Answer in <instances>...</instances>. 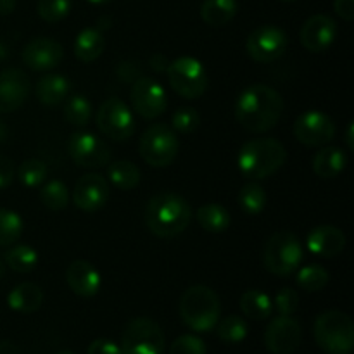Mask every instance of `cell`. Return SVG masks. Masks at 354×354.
<instances>
[{
	"mask_svg": "<svg viewBox=\"0 0 354 354\" xmlns=\"http://www.w3.org/2000/svg\"><path fill=\"white\" fill-rule=\"evenodd\" d=\"M180 317L194 332H211L220 320V297L211 287L192 286L180 297Z\"/></svg>",
	"mask_w": 354,
	"mask_h": 354,
	"instance_id": "4",
	"label": "cell"
},
{
	"mask_svg": "<svg viewBox=\"0 0 354 354\" xmlns=\"http://www.w3.org/2000/svg\"><path fill=\"white\" fill-rule=\"evenodd\" d=\"M306 245L318 258H335L346 248V235L341 228L332 225H320L308 234Z\"/></svg>",
	"mask_w": 354,
	"mask_h": 354,
	"instance_id": "21",
	"label": "cell"
},
{
	"mask_svg": "<svg viewBox=\"0 0 354 354\" xmlns=\"http://www.w3.org/2000/svg\"><path fill=\"white\" fill-rule=\"evenodd\" d=\"M197 221H199L201 227L204 228L209 234H223L232 223L230 213L225 206L216 203H209L204 204L197 209L196 214Z\"/></svg>",
	"mask_w": 354,
	"mask_h": 354,
	"instance_id": "28",
	"label": "cell"
},
{
	"mask_svg": "<svg viewBox=\"0 0 354 354\" xmlns=\"http://www.w3.org/2000/svg\"><path fill=\"white\" fill-rule=\"evenodd\" d=\"M6 50H3V47H2V45H0V59H3V57H6Z\"/></svg>",
	"mask_w": 354,
	"mask_h": 354,
	"instance_id": "52",
	"label": "cell"
},
{
	"mask_svg": "<svg viewBox=\"0 0 354 354\" xmlns=\"http://www.w3.org/2000/svg\"><path fill=\"white\" fill-rule=\"evenodd\" d=\"M237 10V0H204L201 6V17L209 26L220 28L230 23Z\"/></svg>",
	"mask_w": 354,
	"mask_h": 354,
	"instance_id": "26",
	"label": "cell"
},
{
	"mask_svg": "<svg viewBox=\"0 0 354 354\" xmlns=\"http://www.w3.org/2000/svg\"><path fill=\"white\" fill-rule=\"evenodd\" d=\"M120 349L121 354H162L165 351L162 328L151 318H133L124 327Z\"/></svg>",
	"mask_w": 354,
	"mask_h": 354,
	"instance_id": "9",
	"label": "cell"
},
{
	"mask_svg": "<svg viewBox=\"0 0 354 354\" xmlns=\"http://www.w3.org/2000/svg\"><path fill=\"white\" fill-rule=\"evenodd\" d=\"M68 287L80 297H93L102 287V277L92 263L75 259L66 270Z\"/></svg>",
	"mask_w": 354,
	"mask_h": 354,
	"instance_id": "20",
	"label": "cell"
},
{
	"mask_svg": "<svg viewBox=\"0 0 354 354\" xmlns=\"http://www.w3.org/2000/svg\"><path fill=\"white\" fill-rule=\"evenodd\" d=\"M64 120L73 127H86L92 116V102L83 93H75L64 100Z\"/></svg>",
	"mask_w": 354,
	"mask_h": 354,
	"instance_id": "31",
	"label": "cell"
},
{
	"mask_svg": "<svg viewBox=\"0 0 354 354\" xmlns=\"http://www.w3.org/2000/svg\"><path fill=\"white\" fill-rule=\"evenodd\" d=\"M44 303V290L40 286L33 282L17 283L9 294H7V304L12 311L23 315H31L40 310Z\"/></svg>",
	"mask_w": 354,
	"mask_h": 354,
	"instance_id": "22",
	"label": "cell"
},
{
	"mask_svg": "<svg viewBox=\"0 0 354 354\" xmlns=\"http://www.w3.org/2000/svg\"><path fill=\"white\" fill-rule=\"evenodd\" d=\"M192 220V209L187 199L175 192H161L152 197L145 207V225L161 239H173L182 234Z\"/></svg>",
	"mask_w": 354,
	"mask_h": 354,
	"instance_id": "2",
	"label": "cell"
},
{
	"mask_svg": "<svg viewBox=\"0 0 354 354\" xmlns=\"http://www.w3.org/2000/svg\"><path fill=\"white\" fill-rule=\"evenodd\" d=\"M282 2H296V0H282Z\"/></svg>",
	"mask_w": 354,
	"mask_h": 354,
	"instance_id": "54",
	"label": "cell"
},
{
	"mask_svg": "<svg viewBox=\"0 0 354 354\" xmlns=\"http://www.w3.org/2000/svg\"><path fill=\"white\" fill-rule=\"evenodd\" d=\"M131 107L145 120H156L168 107V95L159 82L147 76H140L131 85Z\"/></svg>",
	"mask_w": 354,
	"mask_h": 354,
	"instance_id": "13",
	"label": "cell"
},
{
	"mask_svg": "<svg viewBox=\"0 0 354 354\" xmlns=\"http://www.w3.org/2000/svg\"><path fill=\"white\" fill-rule=\"evenodd\" d=\"M3 259L12 272L31 273L38 265V252L31 245L17 244L9 248Z\"/></svg>",
	"mask_w": 354,
	"mask_h": 354,
	"instance_id": "30",
	"label": "cell"
},
{
	"mask_svg": "<svg viewBox=\"0 0 354 354\" xmlns=\"http://www.w3.org/2000/svg\"><path fill=\"white\" fill-rule=\"evenodd\" d=\"M294 137L308 147H324L335 137V123L322 111H306L294 123Z\"/></svg>",
	"mask_w": 354,
	"mask_h": 354,
	"instance_id": "14",
	"label": "cell"
},
{
	"mask_svg": "<svg viewBox=\"0 0 354 354\" xmlns=\"http://www.w3.org/2000/svg\"><path fill=\"white\" fill-rule=\"evenodd\" d=\"M180 142L175 130L165 123H156L144 131L138 142L142 159L152 168H166L178 156Z\"/></svg>",
	"mask_w": 354,
	"mask_h": 354,
	"instance_id": "7",
	"label": "cell"
},
{
	"mask_svg": "<svg viewBox=\"0 0 354 354\" xmlns=\"http://www.w3.org/2000/svg\"><path fill=\"white\" fill-rule=\"evenodd\" d=\"M239 304H241L242 313H244L248 318H251V320L261 322L272 317L273 301L272 297H270L266 292H263V290H258V289L245 290V292L241 296V303Z\"/></svg>",
	"mask_w": 354,
	"mask_h": 354,
	"instance_id": "27",
	"label": "cell"
},
{
	"mask_svg": "<svg viewBox=\"0 0 354 354\" xmlns=\"http://www.w3.org/2000/svg\"><path fill=\"white\" fill-rule=\"evenodd\" d=\"M287 159L282 142L272 137L245 142L239 151L237 166L245 178L265 180L279 171Z\"/></svg>",
	"mask_w": 354,
	"mask_h": 354,
	"instance_id": "3",
	"label": "cell"
},
{
	"mask_svg": "<svg viewBox=\"0 0 354 354\" xmlns=\"http://www.w3.org/2000/svg\"><path fill=\"white\" fill-rule=\"evenodd\" d=\"M109 199V182L99 173L83 175L73 190V203L85 213L102 209Z\"/></svg>",
	"mask_w": 354,
	"mask_h": 354,
	"instance_id": "17",
	"label": "cell"
},
{
	"mask_svg": "<svg viewBox=\"0 0 354 354\" xmlns=\"http://www.w3.org/2000/svg\"><path fill=\"white\" fill-rule=\"evenodd\" d=\"M16 176L28 189L40 187L45 182V178H47V165L40 161V159H26V161L19 165Z\"/></svg>",
	"mask_w": 354,
	"mask_h": 354,
	"instance_id": "36",
	"label": "cell"
},
{
	"mask_svg": "<svg viewBox=\"0 0 354 354\" xmlns=\"http://www.w3.org/2000/svg\"><path fill=\"white\" fill-rule=\"evenodd\" d=\"M40 201L47 209L62 211L69 204V190L61 180H50L40 190Z\"/></svg>",
	"mask_w": 354,
	"mask_h": 354,
	"instance_id": "35",
	"label": "cell"
},
{
	"mask_svg": "<svg viewBox=\"0 0 354 354\" xmlns=\"http://www.w3.org/2000/svg\"><path fill=\"white\" fill-rule=\"evenodd\" d=\"M100 133L116 142H124L133 135L135 120L130 107L118 97L104 100L95 116Z\"/></svg>",
	"mask_w": 354,
	"mask_h": 354,
	"instance_id": "10",
	"label": "cell"
},
{
	"mask_svg": "<svg viewBox=\"0 0 354 354\" xmlns=\"http://www.w3.org/2000/svg\"><path fill=\"white\" fill-rule=\"evenodd\" d=\"M86 354H121V349L111 339H95L86 349Z\"/></svg>",
	"mask_w": 354,
	"mask_h": 354,
	"instance_id": "43",
	"label": "cell"
},
{
	"mask_svg": "<svg viewBox=\"0 0 354 354\" xmlns=\"http://www.w3.org/2000/svg\"><path fill=\"white\" fill-rule=\"evenodd\" d=\"M346 145H348L349 151L354 149V124L349 123L348 130H346Z\"/></svg>",
	"mask_w": 354,
	"mask_h": 354,
	"instance_id": "49",
	"label": "cell"
},
{
	"mask_svg": "<svg viewBox=\"0 0 354 354\" xmlns=\"http://www.w3.org/2000/svg\"><path fill=\"white\" fill-rule=\"evenodd\" d=\"M283 99L268 85H251L241 92L235 102V118L239 124L251 133H265L280 121Z\"/></svg>",
	"mask_w": 354,
	"mask_h": 354,
	"instance_id": "1",
	"label": "cell"
},
{
	"mask_svg": "<svg viewBox=\"0 0 354 354\" xmlns=\"http://www.w3.org/2000/svg\"><path fill=\"white\" fill-rule=\"evenodd\" d=\"M201 116L194 107H178L171 118V127L176 133L190 135L199 128Z\"/></svg>",
	"mask_w": 354,
	"mask_h": 354,
	"instance_id": "39",
	"label": "cell"
},
{
	"mask_svg": "<svg viewBox=\"0 0 354 354\" xmlns=\"http://www.w3.org/2000/svg\"><path fill=\"white\" fill-rule=\"evenodd\" d=\"M118 76H120L123 82H135L137 78H140V66L137 62H121L118 64Z\"/></svg>",
	"mask_w": 354,
	"mask_h": 354,
	"instance_id": "44",
	"label": "cell"
},
{
	"mask_svg": "<svg viewBox=\"0 0 354 354\" xmlns=\"http://www.w3.org/2000/svg\"><path fill=\"white\" fill-rule=\"evenodd\" d=\"M303 245L299 239L289 230L273 234L263 251L265 268L275 277H289L299 270L303 263Z\"/></svg>",
	"mask_w": 354,
	"mask_h": 354,
	"instance_id": "6",
	"label": "cell"
},
{
	"mask_svg": "<svg viewBox=\"0 0 354 354\" xmlns=\"http://www.w3.org/2000/svg\"><path fill=\"white\" fill-rule=\"evenodd\" d=\"M296 282L306 292H318V290L327 287V283L330 282V275H328V270L324 268V266L308 265L297 272Z\"/></svg>",
	"mask_w": 354,
	"mask_h": 354,
	"instance_id": "34",
	"label": "cell"
},
{
	"mask_svg": "<svg viewBox=\"0 0 354 354\" xmlns=\"http://www.w3.org/2000/svg\"><path fill=\"white\" fill-rule=\"evenodd\" d=\"M169 354H206V342L197 335H180L173 341Z\"/></svg>",
	"mask_w": 354,
	"mask_h": 354,
	"instance_id": "41",
	"label": "cell"
},
{
	"mask_svg": "<svg viewBox=\"0 0 354 354\" xmlns=\"http://www.w3.org/2000/svg\"><path fill=\"white\" fill-rule=\"evenodd\" d=\"M348 165V156L342 149L324 145L313 158V171L325 180L337 178Z\"/></svg>",
	"mask_w": 354,
	"mask_h": 354,
	"instance_id": "24",
	"label": "cell"
},
{
	"mask_svg": "<svg viewBox=\"0 0 354 354\" xmlns=\"http://www.w3.org/2000/svg\"><path fill=\"white\" fill-rule=\"evenodd\" d=\"M287 45H289V37L282 28L273 26V24H263L248 37L245 50L252 61L268 64L286 54Z\"/></svg>",
	"mask_w": 354,
	"mask_h": 354,
	"instance_id": "11",
	"label": "cell"
},
{
	"mask_svg": "<svg viewBox=\"0 0 354 354\" xmlns=\"http://www.w3.org/2000/svg\"><path fill=\"white\" fill-rule=\"evenodd\" d=\"M168 82L171 88L185 99H199L207 90V73L203 62L196 57H183L175 59L166 68Z\"/></svg>",
	"mask_w": 354,
	"mask_h": 354,
	"instance_id": "8",
	"label": "cell"
},
{
	"mask_svg": "<svg viewBox=\"0 0 354 354\" xmlns=\"http://www.w3.org/2000/svg\"><path fill=\"white\" fill-rule=\"evenodd\" d=\"M16 9V0H0V16H9Z\"/></svg>",
	"mask_w": 354,
	"mask_h": 354,
	"instance_id": "47",
	"label": "cell"
},
{
	"mask_svg": "<svg viewBox=\"0 0 354 354\" xmlns=\"http://www.w3.org/2000/svg\"><path fill=\"white\" fill-rule=\"evenodd\" d=\"M334 9L341 19L348 23L354 19V0H334Z\"/></svg>",
	"mask_w": 354,
	"mask_h": 354,
	"instance_id": "45",
	"label": "cell"
},
{
	"mask_svg": "<svg viewBox=\"0 0 354 354\" xmlns=\"http://www.w3.org/2000/svg\"><path fill=\"white\" fill-rule=\"evenodd\" d=\"M71 92V83L62 75H45L38 80L35 95L44 106L55 107L64 104Z\"/></svg>",
	"mask_w": 354,
	"mask_h": 354,
	"instance_id": "23",
	"label": "cell"
},
{
	"mask_svg": "<svg viewBox=\"0 0 354 354\" xmlns=\"http://www.w3.org/2000/svg\"><path fill=\"white\" fill-rule=\"evenodd\" d=\"M86 2H90V3H95V6H100V3L111 2V0H86Z\"/></svg>",
	"mask_w": 354,
	"mask_h": 354,
	"instance_id": "51",
	"label": "cell"
},
{
	"mask_svg": "<svg viewBox=\"0 0 354 354\" xmlns=\"http://www.w3.org/2000/svg\"><path fill=\"white\" fill-rule=\"evenodd\" d=\"M0 354H19V349L9 341L0 342Z\"/></svg>",
	"mask_w": 354,
	"mask_h": 354,
	"instance_id": "48",
	"label": "cell"
},
{
	"mask_svg": "<svg viewBox=\"0 0 354 354\" xmlns=\"http://www.w3.org/2000/svg\"><path fill=\"white\" fill-rule=\"evenodd\" d=\"M16 176V168H14L12 159L0 154V190L9 187Z\"/></svg>",
	"mask_w": 354,
	"mask_h": 354,
	"instance_id": "42",
	"label": "cell"
},
{
	"mask_svg": "<svg viewBox=\"0 0 354 354\" xmlns=\"http://www.w3.org/2000/svg\"><path fill=\"white\" fill-rule=\"evenodd\" d=\"M299 308V294L294 289L283 287L277 292L275 299H273V310L279 311V315H286V317H292Z\"/></svg>",
	"mask_w": 354,
	"mask_h": 354,
	"instance_id": "40",
	"label": "cell"
},
{
	"mask_svg": "<svg viewBox=\"0 0 354 354\" xmlns=\"http://www.w3.org/2000/svg\"><path fill=\"white\" fill-rule=\"evenodd\" d=\"M23 62L33 71H50L64 59V48L59 41L48 37H37L23 48Z\"/></svg>",
	"mask_w": 354,
	"mask_h": 354,
	"instance_id": "16",
	"label": "cell"
},
{
	"mask_svg": "<svg viewBox=\"0 0 354 354\" xmlns=\"http://www.w3.org/2000/svg\"><path fill=\"white\" fill-rule=\"evenodd\" d=\"M6 138H7V127L2 123V121H0V144H2Z\"/></svg>",
	"mask_w": 354,
	"mask_h": 354,
	"instance_id": "50",
	"label": "cell"
},
{
	"mask_svg": "<svg viewBox=\"0 0 354 354\" xmlns=\"http://www.w3.org/2000/svg\"><path fill=\"white\" fill-rule=\"evenodd\" d=\"M104 48H106V38L99 26L85 28L80 31L73 45L76 59L82 62H93L102 55Z\"/></svg>",
	"mask_w": 354,
	"mask_h": 354,
	"instance_id": "25",
	"label": "cell"
},
{
	"mask_svg": "<svg viewBox=\"0 0 354 354\" xmlns=\"http://www.w3.org/2000/svg\"><path fill=\"white\" fill-rule=\"evenodd\" d=\"M303 341L301 324L292 317L279 315L265 332V346L272 354H292Z\"/></svg>",
	"mask_w": 354,
	"mask_h": 354,
	"instance_id": "15",
	"label": "cell"
},
{
	"mask_svg": "<svg viewBox=\"0 0 354 354\" xmlns=\"http://www.w3.org/2000/svg\"><path fill=\"white\" fill-rule=\"evenodd\" d=\"M315 341L327 354H351L354 348V325L349 315L330 310L315 320Z\"/></svg>",
	"mask_w": 354,
	"mask_h": 354,
	"instance_id": "5",
	"label": "cell"
},
{
	"mask_svg": "<svg viewBox=\"0 0 354 354\" xmlns=\"http://www.w3.org/2000/svg\"><path fill=\"white\" fill-rule=\"evenodd\" d=\"M266 192L259 183H245L239 192V206L249 216H256L261 213L266 206Z\"/></svg>",
	"mask_w": 354,
	"mask_h": 354,
	"instance_id": "33",
	"label": "cell"
},
{
	"mask_svg": "<svg viewBox=\"0 0 354 354\" xmlns=\"http://www.w3.org/2000/svg\"><path fill=\"white\" fill-rule=\"evenodd\" d=\"M55 354H75V353L69 351V349H62V351H59V353H55Z\"/></svg>",
	"mask_w": 354,
	"mask_h": 354,
	"instance_id": "53",
	"label": "cell"
},
{
	"mask_svg": "<svg viewBox=\"0 0 354 354\" xmlns=\"http://www.w3.org/2000/svg\"><path fill=\"white\" fill-rule=\"evenodd\" d=\"M23 228L24 223L19 214L10 209H0V245L16 244Z\"/></svg>",
	"mask_w": 354,
	"mask_h": 354,
	"instance_id": "37",
	"label": "cell"
},
{
	"mask_svg": "<svg viewBox=\"0 0 354 354\" xmlns=\"http://www.w3.org/2000/svg\"><path fill=\"white\" fill-rule=\"evenodd\" d=\"M216 335L220 341L227 342V344H239L244 341L249 334L248 322L239 315H230V317L218 320L216 324Z\"/></svg>",
	"mask_w": 354,
	"mask_h": 354,
	"instance_id": "32",
	"label": "cell"
},
{
	"mask_svg": "<svg viewBox=\"0 0 354 354\" xmlns=\"http://www.w3.org/2000/svg\"><path fill=\"white\" fill-rule=\"evenodd\" d=\"M69 158L82 168L99 169L106 168L111 162V147L99 138L97 135L88 131H76L71 135L68 142Z\"/></svg>",
	"mask_w": 354,
	"mask_h": 354,
	"instance_id": "12",
	"label": "cell"
},
{
	"mask_svg": "<svg viewBox=\"0 0 354 354\" xmlns=\"http://www.w3.org/2000/svg\"><path fill=\"white\" fill-rule=\"evenodd\" d=\"M71 10V0H38L37 12L47 23H59L68 17Z\"/></svg>",
	"mask_w": 354,
	"mask_h": 354,
	"instance_id": "38",
	"label": "cell"
},
{
	"mask_svg": "<svg viewBox=\"0 0 354 354\" xmlns=\"http://www.w3.org/2000/svg\"><path fill=\"white\" fill-rule=\"evenodd\" d=\"M30 92V78L23 69H3L0 73V113H14L23 107Z\"/></svg>",
	"mask_w": 354,
	"mask_h": 354,
	"instance_id": "18",
	"label": "cell"
},
{
	"mask_svg": "<svg viewBox=\"0 0 354 354\" xmlns=\"http://www.w3.org/2000/svg\"><path fill=\"white\" fill-rule=\"evenodd\" d=\"M337 38V23L327 14H315L301 28V44L313 54H322Z\"/></svg>",
	"mask_w": 354,
	"mask_h": 354,
	"instance_id": "19",
	"label": "cell"
},
{
	"mask_svg": "<svg viewBox=\"0 0 354 354\" xmlns=\"http://www.w3.org/2000/svg\"><path fill=\"white\" fill-rule=\"evenodd\" d=\"M140 169L137 168V165L127 159L107 165V178L120 190H133L140 183Z\"/></svg>",
	"mask_w": 354,
	"mask_h": 354,
	"instance_id": "29",
	"label": "cell"
},
{
	"mask_svg": "<svg viewBox=\"0 0 354 354\" xmlns=\"http://www.w3.org/2000/svg\"><path fill=\"white\" fill-rule=\"evenodd\" d=\"M149 64H151V68L154 69V71L162 73V71H166V68H168L169 61L165 57V55L154 54L151 59H149Z\"/></svg>",
	"mask_w": 354,
	"mask_h": 354,
	"instance_id": "46",
	"label": "cell"
}]
</instances>
